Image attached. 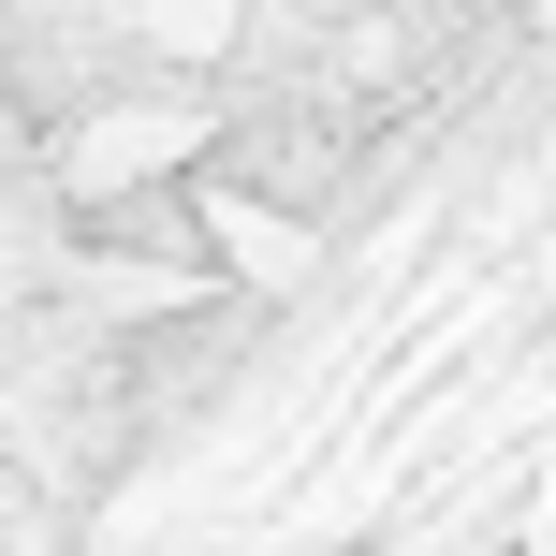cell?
<instances>
[{
    "mask_svg": "<svg viewBox=\"0 0 556 556\" xmlns=\"http://www.w3.org/2000/svg\"><path fill=\"white\" fill-rule=\"evenodd\" d=\"M132 29H147L162 59H220V45H235V0H132Z\"/></svg>",
    "mask_w": 556,
    "mask_h": 556,
    "instance_id": "1",
    "label": "cell"
}]
</instances>
